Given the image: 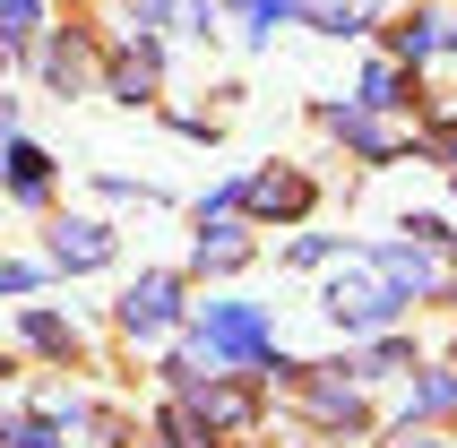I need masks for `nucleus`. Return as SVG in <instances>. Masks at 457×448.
Instances as JSON below:
<instances>
[{
    "label": "nucleus",
    "mask_w": 457,
    "mask_h": 448,
    "mask_svg": "<svg viewBox=\"0 0 457 448\" xmlns=\"http://www.w3.org/2000/svg\"><path fill=\"white\" fill-rule=\"evenodd\" d=\"M311 0H251V35H277V26H294Z\"/></svg>",
    "instance_id": "11"
},
{
    "label": "nucleus",
    "mask_w": 457,
    "mask_h": 448,
    "mask_svg": "<svg viewBox=\"0 0 457 448\" xmlns=\"http://www.w3.org/2000/svg\"><path fill=\"white\" fill-rule=\"evenodd\" d=\"M26 345L35 353H70V328L52 319V311H35V319H26Z\"/></svg>",
    "instance_id": "13"
},
{
    "label": "nucleus",
    "mask_w": 457,
    "mask_h": 448,
    "mask_svg": "<svg viewBox=\"0 0 457 448\" xmlns=\"http://www.w3.org/2000/svg\"><path fill=\"white\" fill-rule=\"evenodd\" d=\"M0 173H9V190L35 207V199L52 190V155H44V147H26V138H9V147H0Z\"/></svg>",
    "instance_id": "4"
},
{
    "label": "nucleus",
    "mask_w": 457,
    "mask_h": 448,
    "mask_svg": "<svg viewBox=\"0 0 457 448\" xmlns=\"http://www.w3.org/2000/svg\"><path fill=\"white\" fill-rule=\"evenodd\" d=\"M397 302H406V294H397V285H345V276H337L328 311H337V319H345V328H388V319H397Z\"/></svg>",
    "instance_id": "3"
},
{
    "label": "nucleus",
    "mask_w": 457,
    "mask_h": 448,
    "mask_svg": "<svg viewBox=\"0 0 457 448\" xmlns=\"http://www.w3.org/2000/svg\"><path fill=\"white\" fill-rule=\"evenodd\" d=\"M242 199H251L259 216H303V199H311V190H303L294 173H259L251 190H242Z\"/></svg>",
    "instance_id": "6"
},
{
    "label": "nucleus",
    "mask_w": 457,
    "mask_h": 448,
    "mask_svg": "<svg viewBox=\"0 0 457 448\" xmlns=\"http://www.w3.org/2000/svg\"><path fill=\"white\" fill-rule=\"evenodd\" d=\"M112 95H121V104L155 95V52H129V61H112Z\"/></svg>",
    "instance_id": "7"
},
{
    "label": "nucleus",
    "mask_w": 457,
    "mask_h": 448,
    "mask_svg": "<svg viewBox=\"0 0 457 448\" xmlns=\"http://www.w3.org/2000/svg\"><path fill=\"white\" fill-rule=\"evenodd\" d=\"M328 121H337V138H354V147H371V155L388 147V138H380V121H371V112H345V104H337Z\"/></svg>",
    "instance_id": "10"
},
{
    "label": "nucleus",
    "mask_w": 457,
    "mask_h": 448,
    "mask_svg": "<svg viewBox=\"0 0 457 448\" xmlns=\"http://www.w3.org/2000/svg\"><path fill=\"white\" fill-rule=\"evenodd\" d=\"M0 35H35V0H0Z\"/></svg>",
    "instance_id": "17"
},
{
    "label": "nucleus",
    "mask_w": 457,
    "mask_h": 448,
    "mask_svg": "<svg viewBox=\"0 0 457 448\" xmlns=\"http://www.w3.org/2000/svg\"><path fill=\"white\" fill-rule=\"evenodd\" d=\"M233 259H242V233H233V224H207L199 233V268H233Z\"/></svg>",
    "instance_id": "9"
},
{
    "label": "nucleus",
    "mask_w": 457,
    "mask_h": 448,
    "mask_svg": "<svg viewBox=\"0 0 457 448\" xmlns=\"http://www.w3.org/2000/svg\"><path fill=\"white\" fill-rule=\"evenodd\" d=\"M362 104H371V112L406 104V78H397V70H371V78H362Z\"/></svg>",
    "instance_id": "12"
},
{
    "label": "nucleus",
    "mask_w": 457,
    "mask_h": 448,
    "mask_svg": "<svg viewBox=\"0 0 457 448\" xmlns=\"http://www.w3.org/2000/svg\"><path fill=\"white\" fill-rule=\"evenodd\" d=\"M397 448H432V440H414V431H406V440H397Z\"/></svg>",
    "instance_id": "18"
},
{
    "label": "nucleus",
    "mask_w": 457,
    "mask_h": 448,
    "mask_svg": "<svg viewBox=\"0 0 457 448\" xmlns=\"http://www.w3.org/2000/svg\"><path fill=\"white\" fill-rule=\"evenodd\" d=\"M173 311H181V285H173V276H138V285L121 294V328H129V336L173 328Z\"/></svg>",
    "instance_id": "2"
},
{
    "label": "nucleus",
    "mask_w": 457,
    "mask_h": 448,
    "mask_svg": "<svg viewBox=\"0 0 457 448\" xmlns=\"http://www.w3.org/2000/svg\"><path fill=\"white\" fill-rule=\"evenodd\" d=\"M199 345L216 362H268V311H251V302H207Z\"/></svg>",
    "instance_id": "1"
},
{
    "label": "nucleus",
    "mask_w": 457,
    "mask_h": 448,
    "mask_svg": "<svg viewBox=\"0 0 457 448\" xmlns=\"http://www.w3.org/2000/svg\"><path fill=\"white\" fill-rule=\"evenodd\" d=\"M457 405V379L440 371V379H423V388H414V414H449Z\"/></svg>",
    "instance_id": "15"
},
{
    "label": "nucleus",
    "mask_w": 457,
    "mask_h": 448,
    "mask_svg": "<svg viewBox=\"0 0 457 448\" xmlns=\"http://www.w3.org/2000/svg\"><path fill=\"white\" fill-rule=\"evenodd\" d=\"M440 44H457V35H449L440 18H414V26H397V52H406V61H432Z\"/></svg>",
    "instance_id": "8"
},
{
    "label": "nucleus",
    "mask_w": 457,
    "mask_h": 448,
    "mask_svg": "<svg viewBox=\"0 0 457 448\" xmlns=\"http://www.w3.org/2000/svg\"><path fill=\"white\" fill-rule=\"evenodd\" d=\"M52 259H61V268H104V259H112V233H104V224H61V233H52Z\"/></svg>",
    "instance_id": "5"
},
{
    "label": "nucleus",
    "mask_w": 457,
    "mask_h": 448,
    "mask_svg": "<svg viewBox=\"0 0 457 448\" xmlns=\"http://www.w3.org/2000/svg\"><path fill=\"white\" fill-rule=\"evenodd\" d=\"M0 448H61L52 423H0Z\"/></svg>",
    "instance_id": "16"
},
{
    "label": "nucleus",
    "mask_w": 457,
    "mask_h": 448,
    "mask_svg": "<svg viewBox=\"0 0 457 448\" xmlns=\"http://www.w3.org/2000/svg\"><path fill=\"white\" fill-rule=\"evenodd\" d=\"M311 405H320V423H354V414H362L354 388H311Z\"/></svg>",
    "instance_id": "14"
}]
</instances>
